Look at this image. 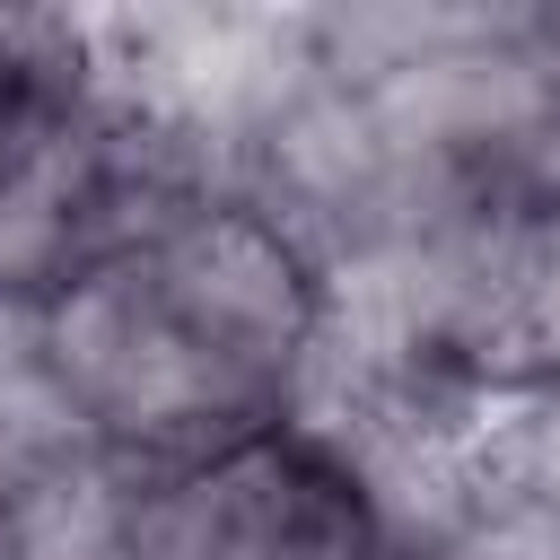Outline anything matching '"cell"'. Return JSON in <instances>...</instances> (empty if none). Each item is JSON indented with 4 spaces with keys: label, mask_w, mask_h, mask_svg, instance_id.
<instances>
[{
    "label": "cell",
    "mask_w": 560,
    "mask_h": 560,
    "mask_svg": "<svg viewBox=\"0 0 560 560\" xmlns=\"http://www.w3.org/2000/svg\"><path fill=\"white\" fill-rule=\"evenodd\" d=\"M411 560H560V516H542L534 499H516L499 481V464H490V490L455 525H438Z\"/></svg>",
    "instance_id": "5"
},
{
    "label": "cell",
    "mask_w": 560,
    "mask_h": 560,
    "mask_svg": "<svg viewBox=\"0 0 560 560\" xmlns=\"http://www.w3.org/2000/svg\"><path fill=\"white\" fill-rule=\"evenodd\" d=\"M499 481L516 499H534L542 516H560V385L508 402V420H499Z\"/></svg>",
    "instance_id": "6"
},
{
    "label": "cell",
    "mask_w": 560,
    "mask_h": 560,
    "mask_svg": "<svg viewBox=\"0 0 560 560\" xmlns=\"http://www.w3.org/2000/svg\"><path fill=\"white\" fill-rule=\"evenodd\" d=\"M88 438H79V420H70V402L52 394V376H44V359H35V341H26V315H0V525H9V508L61 464V455H79Z\"/></svg>",
    "instance_id": "4"
},
{
    "label": "cell",
    "mask_w": 560,
    "mask_h": 560,
    "mask_svg": "<svg viewBox=\"0 0 560 560\" xmlns=\"http://www.w3.org/2000/svg\"><path fill=\"white\" fill-rule=\"evenodd\" d=\"M131 560H402V534L324 429L280 420L140 481Z\"/></svg>",
    "instance_id": "2"
},
{
    "label": "cell",
    "mask_w": 560,
    "mask_h": 560,
    "mask_svg": "<svg viewBox=\"0 0 560 560\" xmlns=\"http://www.w3.org/2000/svg\"><path fill=\"white\" fill-rule=\"evenodd\" d=\"M332 280L289 219L210 192L26 306V341L79 438L131 481H166L219 446L298 420Z\"/></svg>",
    "instance_id": "1"
},
{
    "label": "cell",
    "mask_w": 560,
    "mask_h": 560,
    "mask_svg": "<svg viewBox=\"0 0 560 560\" xmlns=\"http://www.w3.org/2000/svg\"><path fill=\"white\" fill-rule=\"evenodd\" d=\"M131 534H140V481L96 446L61 455L9 508V560H131Z\"/></svg>",
    "instance_id": "3"
}]
</instances>
